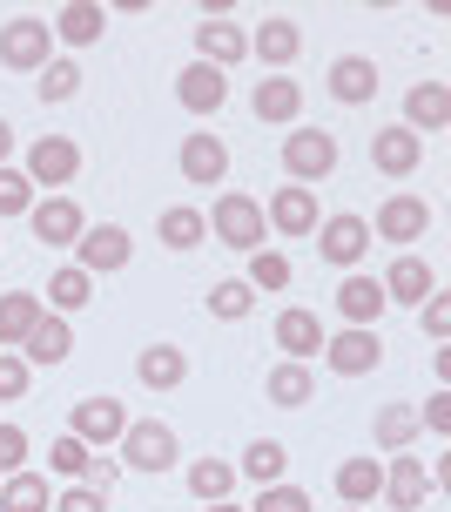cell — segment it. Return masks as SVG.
<instances>
[{
    "mask_svg": "<svg viewBox=\"0 0 451 512\" xmlns=\"http://www.w3.org/2000/svg\"><path fill=\"white\" fill-rule=\"evenodd\" d=\"M283 169L297 182H324L337 169V135L324 128H297V135H283Z\"/></svg>",
    "mask_w": 451,
    "mask_h": 512,
    "instance_id": "cell-1",
    "label": "cell"
},
{
    "mask_svg": "<svg viewBox=\"0 0 451 512\" xmlns=\"http://www.w3.org/2000/svg\"><path fill=\"white\" fill-rule=\"evenodd\" d=\"M209 230L223 236L229 250H263V203L229 189L223 203H216V216H209Z\"/></svg>",
    "mask_w": 451,
    "mask_h": 512,
    "instance_id": "cell-2",
    "label": "cell"
},
{
    "mask_svg": "<svg viewBox=\"0 0 451 512\" xmlns=\"http://www.w3.org/2000/svg\"><path fill=\"white\" fill-rule=\"evenodd\" d=\"M48 48H54V27L34 21V14L0 27V61H7V68H48Z\"/></svg>",
    "mask_w": 451,
    "mask_h": 512,
    "instance_id": "cell-3",
    "label": "cell"
},
{
    "mask_svg": "<svg viewBox=\"0 0 451 512\" xmlns=\"http://www.w3.org/2000/svg\"><path fill=\"white\" fill-rule=\"evenodd\" d=\"M324 358H330V371L337 378H364V371H377L384 364V344H377V331H337V337H324Z\"/></svg>",
    "mask_w": 451,
    "mask_h": 512,
    "instance_id": "cell-4",
    "label": "cell"
},
{
    "mask_svg": "<svg viewBox=\"0 0 451 512\" xmlns=\"http://www.w3.org/2000/svg\"><path fill=\"white\" fill-rule=\"evenodd\" d=\"M122 459L135 465V472H169V465H176V432H169V425H128L122 432Z\"/></svg>",
    "mask_w": 451,
    "mask_h": 512,
    "instance_id": "cell-5",
    "label": "cell"
},
{
    "mask_svg": "<svg viewBox=\"0 0 451 512\" xmlns=\"http://www.w3.org/2000/svg\"><path fill=\"white\" fill-rule=\"evenodd\" d=\"M75 169H81V149L68 142V135H41V142L27 149V182L61 189V182H75Z\"/></svg>",
    "mask_w": 451,
    "mask_h": 512,
    "instance_id": "cell-6",
    "label": "cell"
},
{
    "mask_svg": "<svg viewBox=\"0 0 451 512\" xmlns=\"http://www.w3.org/2000/svg\"><path fill=\"white\" fill-rule=\"evenodd\" d=\"M122 432H128V411L115 405V398H81L75 405V438L95 452V445H122Z\"/></svg>",
    "mask_w": 451,
    "mask_h": 512,
    "instance_id": "cell-7",
    "label": "cell"
},
{
    "mask_svg": "<svg viewBox=\"0 0 451 512\" xmlns=\"http://www.w3.org/2000/svg\"><path fill=\"white\" fill-rule=\"evenodd\" d=\"M243 54H250V34H243L236 21H223V14H216V21L196 27V61H209V68H223V75H229Z\"/></svg>",
    "mask_w": 451,
    "mask_h": 512,
    "instance_id": "cell-8",
    "label": "cell"
},
{
    "mask_svg": "<svg viewBox=\"0 0 451 512\" xmlns=\"http://www.w3.org/2000/svg\"><path fill=\"white\" fill-rule=\"evenodd\" d=\"M27 223H34V236H41L48 250H68V243H81V230H88V223H81V209L68 203V196L34 203V209H27Z\"/></svg>",
    "mask_w": 451,
    "mask_h": 512,
    "instance_id": "cell-9",
    "label": "cell"
},
{
    "mask_svg": "<svg viewBox=\"0 0 451 512\" xmlns=\"http://www.w3.org/2000/svg\"><path fill=\"white\" fill-rule=\"evenodd\" d=\"M317 250L351 270L357 256L371 250V223H364V216H324V223H317Z\"/></svg>",
    "mask_w": 451,
    "mask_h": 512,
    "instance_id": "cell-10",
    "label": "cell"
},
{
    "mask_svg": "<svg viewBox=\"0 0 451 512\" xmlns=\"http://www.w3.org/2000/svg\"><path fill=\"white\" fill-rule=\"evenodd\" d=\"M176 95H182V108H189V115H216V108L229 102V81H223V68L189 61V68L176 75Z\"/></svg>",
    "mask_w": 451,
    "mask_h": 512,
    "instance_id": "cell-11",
    "label": "cell"
},
{
    "mask_svg": "<svg viewBox=\"0 0 451 512\" xmlns=\"http://www.w3.org/2000/svg\"><path fill=\"white\" fill-rule=\"evenodd\" d=\"M324 324H317V310H283V317H276V351H283V358L290 364H303V358H317V351H324Z\"/></svg>",
    "mask_w": 451,
    "mask_h": 512,
    "instance_id": "cell-12",
    "label": "cell"
},
{
    "mask_svg": "<svg viewBox=\"0 0 451 512\" xmlns=\"http://www.w3.org/2000/svg\"><path fill=\"white\" fill-rule=\"evenodd\" d=\"M81 263L75 270H88V277H108V270H122L128 263V230H115V223H101V230H81Z\"/></svg>",
    "mask_w": 451,
    "mask_h": 512,
    "instance_id": "cell-13",
    "label": "cell"
},
{
    "mask_svg": "<svg viewBox=\"0 0 451 512\" xmlns=\"http://www.w3.org/2000/svg\"><path fill=\"white\" fill-rule=\"evenodd\" d=\"M384 492H391V506H398V512H418L431 492H438V472H425V459H391Z\"/></svg>",
    "mask_w": 451,
    "mask_h": 512,
    "instance_id": "cell-14",
    "label": "cell"
},
{
    "mask_svg": "<svg viewBox=\"0 0 451 512\" xmlns=\"http://www.w3.org/2000/svg\"><path fill=\"white\" fill-rule=\"evenodd\" d=\"M425 297H438L431 263H425V256H398L391 277H384V304H425Z\"/></svg>",
    "mask_w": 451,
    "mask_h": 512,
    "instance_id": "cell-15",
    "label": "cell"
},
{
    "mask_svg": "<svg viewBox=\"0 0 451 512\" xmlns=\"http://www.w3.org/2000/svg\"><path fill=\"white\" fill-rule=\"evenodd\" d=\"M425 230H431V209L418 196H391V203L377 209V236L384 243H418Z\"/></svg>",
    "mask_w": 451,
    "mask_h": 512,
    "instance_id": "cell-16",
    "label": "cell"
},
{
    "mask_svg": "<svg viewBox=\"0 0 451 512\" xmlns=\"http://www.w3.org/2000/svg\"><path fill=\"white\" fill-rule=\"evenodd\" d=\"M182 176L196 182V189L223 182V176H229V149H223V135H189V142H182Z\"/></svg>",
    "mask_w": 451,
    "mask_h": 512,
    "instance_id": "cell-17",
    "label": "cell"
},
{
    "mask_svg": "<svg viewBox=\"0 0 451 512\" xmlns=\"http://www.w3.org/2000/svg\"><path fill=\"white\" fill-rule=\"evenodd\" d=\"M371 162L384 176H411L418 162H425V135H411V128H384L371 142Z\"/></svg>",
    "mask_w": 451,
    "mask_h": 512,
    "instance_id": "cell-18",
    "label": "cell"
},
{
    "mask_svg": "<svg viewBox=\"0 0 451 512\" xmlns=\"http://www.w3.org/2000/svg\"><path fill=\"white\" fill-rule=\"evenodd\" d=\"M337 310L351 317L357 331H371L377 317H384V283H377V277H344V283H337Z\"/></svg>",
    "mask_w": 451,
    "mask_h": 512,
    "instance_id": "cell-19",
    "label": "cell"
},
{
    "mask_svg": "<svg viewBox=\"0 0 451 512\" xmlns=\"http://www.w3.org/2000/svg\"><path fill=\"white\" fill-rule=\"evenodd\" d=\"M270 223L283 236H310L317 230V189H276L270 196Z\"/></svg>",
    "mask_w": 451,
    "mask_h": 512,
    "instance_id": "cell-20",
    "label": "cell"
},
{
    "mask_svg": "<svg viewBox=\"0 0 451 512\" xmlns=\"http://www.w3.org/2000/svg\"><path fill=\"white\" fill-rule=\"evenodd\" d=\"M404 115H411V135L425 128V135H438V128L451 122V95H445V81H418L411 95H404Z\"/></svg>",
    "mask_w": 451,
    "mask_h": 512,
    "instance_id": "cell-21",
    "label": "cell"
},
{
    "mask_svg": "<svg viewBox=\"0 0 451 512\" xmlns=\"http://www.w3.org/2000/svg\"><path fill=\"white\" fill-rule=\"evenodd\" d=\"M135 378L149 384V391H176V384L189 378V358H182L176 344H149V351L135 358Z\"/></svg>",
    "mask_w": 451,
    "mask_h": 512,
    "instance_id": "cell-22",
    "label": "cell"
},
{
    "mask_svg": "<svg viewBox=\"0 0 451 512\" xmlns=\"http://www.w3.org/2000/svg\"><path fill=\"white\" fill-rule=\"evenodd\" d=\"M41 317H48V304H41L34 290H14V297H0V344H27Z\"/></svg>",
    "mask_w": 451,
    "mask_h": 512,
    "instance_id": "cell-23",
    "label": "cell"
},
{
    "mask_svg": "<svg viewBox=\"0 0 451 512\" xmlns=\"http://www.w3.org/2000/svg\"><path fill=\"white\" fill-rule=\"evenodd\" d=\"M330 95H337V102H371L377 95V61H364V54H344V61H337V68H330Z\"/></svg>",
    "mask_w": 451,
    "mask_h": 512,
    "instance_id": "cell-24",
    "label": "cell"
},
{
    "mask_svg": "<svg viewBox=\"0 0 451 512\" xmlns=\"http://www.w3.org/2000/svg\"><path fill=\"white\" fill-rule=\"evenodd\" d=\"M101 27H108V14H101L95 0H68V7L54 14V34H61V41H75V48H95Z\"/></svg>",
    "mask_w": 451,
    "mask_h": 512,
    "instance_id": "cell-25",
    "label": "cell"
},
{
    "mask_svg": "<svg viewBox=\"0 0 451 512\" xmlns=\"http://www.w3.org/2000/svg\"><path fill=\"white\" fill-rule=\"evenodd\" d=\"M68 351H75V331H68V317H41V324H34V337L21 344V358H27V364H61Z\"/></svg>",
    "mask_w": 451,
    "mask_h": 512,
    "instance_id": "cell-26",
    "label": "cell"
},
{
    "mask_svg": "<svg viewBox=\"0 0 451 512\" xmlns=\"http://www.w3.org/2000/svg\"><path fill=\"white\" fill-rule=\"evenodd\" d=\"M297 48H303L297 21H263V27L250 34V54H263L270 68H290V61H297Z\"/></svg>",
    "mask_w": 451,
    "mask_h": 512,
    "instance_id": "cell-27",
    "label": "cell"
},
{
    "mask_svg": "<svg viewBox=\"0 0 451 512\" xmlns=\"http://www.w3.org/2000/svg\"><path fill=\"white\" fill-rule=\"evenodd\" d=\"M337 492H344V506H371L377 492H384V465L377 459H344L337 465Z\"/></svg>",
    "mask_w": 451,
    "mask_h": 512,
    "instance_id": "cell-28",
    "label": "cell"
},
{
    "mask_svg": "<svg viewBox=\"0 0 451 512\" xmlns=\"http://www.w3.org/2000/svg\"><path fill=\"white\" fill-rule=\"evenodd\" d=\"M256 115H263V122H297V115H303V88H297V81H283V75L256 81Z\"/></svg>",
    "mask_w": 451,
    "mask_h": 512,
    "instance_id": "cell-29",
    "label": "cell"
},
{
    "mask_svg": "<svg viewBox=\"0 0 451 512\" xmlns=\"http://www.w3.org/2000/svg\"><path fill=\"white\" fill-rule=\"evenodd\" d=\"M0 512H54L48 479H41V472H7V486H0Z\"/></svg>",
    "mask_w": 451,
    "mask_h": 512,
    "instance_id": "cell-30",
    "label": "cell"
},
{
    "mask_svg": "<svg viewBox=\"0 0 451 512\" xmlns=\"http://www.w3.org/2000/svg\"><path fill=\"white\" fill-rule=\"evenodd\" d=\"M310 398H317V384H310V371H303V364H276L270 371V405H283V411H297V405H310Z\"/></svg>",
    "mask_w": 451,
    "mask_h": 512,
    "instance_id": "cell-31",
    "label": "cell"
},
{
    "mask_svg": "<svg viewBox=\"0 0 451 512\" xmlns=\"http://www.w3.org/2000/svg\"><path fill=\"white\" fill-rule=\"evenodd\" d=\"M283 465H290V452L276 438H256L250 452H243V472H250L256 486H283Z\"/></svg>",
    "mask_w": 451,
    "mask_h": 512,
    "instance_id": "cell-32",
    "label": "cell"
},
{
    "mask_svg": "<svg viewBox=\"0 0 451 512\" xmlns=\"http://www.w3.org/2000/svg\"><path fill=\"white\" fill-rule=\"evenodd\" d=\"M88 297H95V277H88V270H75V263L48 277V304H54V310H81Z\"/></svg>",
    "mask_w": 451,
    "mask_h": 512,
    "instance_id": "cell-33",
    "label": "cell"
},
{
    "mask_svg": "<svg viewBox=\"0 0 451 512\" xmlns=\"http://www.w3.org/2000/svg\"><path fill=\"white\" fill-rule=\"evenodd\" d=\"M229 486H236V472H229L223 459H196V465H189V492H196L202 506H216V499H229Z\"/></svg>",
    "mask_w": 451,
    "mask_h": 512,
    "instance_id": "cell-34",
    "label": "cell"
},
{
    "mask_svg": "<svg viewBox=\"0 0 451 512\" xmlns=\"http://www.w3.org/2000/svg\"><path fill=\"white\" fill-rule=\"evenodd\" d=\"M202 236H209L202 209H169V216H162V243H169V250H196Z\"/></svg>",
    "mask_w": 451,
    "mask_h": 512,
    "instance_id": "cell-35",
    "label": "cell"
},
{
    "mask_svg": "<svg viewBox=\"0 0 451 512\" xmlns=\"http://www.w3.org/2000/svg\"><path fill=\"white\" fill-rule=\"evenodd\" d=\"M411 438H418V411H411V405L377 411V445H391V452H398V445H411Z\"/></svg>",
    "mask_w": 451,
    "mask_h": 512,
    "instance_id": "cell-36",
    "label": "cell"
},
{
    "mask_svg": "<svg viewBox=\"0 0 451 512\" xmlns=\"http://www.w3.org/2000/svg\"><path fill=\"white\" fill-rule=\"evenodd\" d=\"M250 304H256V290L243 277H229V283H216V290H209V310H216V317H229V324H236V317H250Z\"/></svg>",
    "mask_w": 451,
    "mask_h": 512,
    "instance_id": "cell-37",
    "label": "cell"
},
{
    "mask_svg": "<svg viewBox=\"0 0 451 512\" xmlns=\"http://www.w3.org/2000/svg\"><path fill=\"white\" fill-rule=\"evenodd\" d=\"M250 290H283L290 283V256H276V250H250Z\"/></svg>",
    "mask_w": 451,
    "mask_h": 512,
    "instance_id": "cell-38",
    "label": "cell"
},
{
    "mask_svg": "<svg viewBox=\"0 0 451 512\" xmlns=\"http://www.w3.org/2000/svg\"><path fill=\"white\" fill-rule=\"evenodd\" d=\"M88 459H95V452H88V445H81L75 432H68V438H54V445H48V465L61 472V479H81V472H88Z\"/></svg>",
    "mask_w": 451,
    "mask_h": 512,
    "instance_id": "cell-39",
    "label": "cell"
},
{
    "mask_svg": "<svg viewBox=\"0 0 451 512\" xmlns=\"http://www.w3.org/2000/svg\"><path fill=\"white\" fill-rule=\"evenodd\" d=\"M75 88H81V68H75V61H48V68H41V102H68Z\"/></svg>",
    "mask_w": 451,
    "mask_h": 512,
    "instance_id": "cell-40",
    "label": "cell"
},
{
    "mask_svg": "<svg viewBox=\"0 0 451 512\" xmlns=\"http://www.w3.org/2000/svg\"><path fill=\"white\" fill-rule=\"evenodd\" d=\"M27 209H34V182L0 169V216H27Z\"/></svg>",
    "mask_w": 451,
    "mask_h": 512,
    "instance_id": "cell-41",
    "label": "cell"
},
{
    "mask_svg": "<svg viewBox=\"0 0 451 512\" xmlns=\"http://www.w3.org/2000/svg\"><path fill=\"white\" fill-rule=\"evenodd\" d=\"M250 512H310V492H297V486H263V499H256Z\"/></svg>",
    "mask_w": 451,
    "mask_h": 512,
    "instance_id": "cell-42",
    "label": "cell"
},
{
    "mask_svg": "<svg viewBox=\"0 0 451 512\" xmlns=\"http://www.w3.org/2000/svg\"><path fill=\"white\" fill-rule=\"evenodd\" d=\"M0 398H7V405L27 398V358H14V351H0Z\"/></svg>",
    "mask_w": 451,
    "mask_h": 512,
    "instance_id": "cell-43",
    "label": "cell"
},
{
    "mask_svg": "<svg viewBox=\"0 0 451 512\" xmlns=\"http://www.w3.org/2000/svg\"><path fill=\"white\" fill-rule=\"evenodd\" d=\"M54 512H108V492H95V486H68L61 499H54Z\"/></svg>",
    "mask_w": 451,
    "mask_h": 512,
    "instance_id": "cell-44",
    "label": "cell"
},
{
    "mask_svg": "<svg viewBox=\"0 0 451 512\" xmlns=\"http://www.w3.org/2000/svg\"><path fill=\"white\" fill-rule=\"evenodd\" d=\"M27 459V432L21 425H0V472H21Z\"/></svg>",
    "mask_w": 451,
    "mask_h": 512,
    "instance_id": "cell-45",
    "label": "cell"
},
{
    "mask_svg": "<svg viewBox=\"0 0 451 512\" xmlns=\"http://www.w3.org/2000/svg\"><path fill=\"white\" fill-rule=\"evenodd\" d=\"M418 425H431V432H451V398H445V391H431V398H425Z\"/></svg>",
    "mask_w": 451,
    "mask_h": 512,
    "instance_id": "cell-46",
    "label": "cell"
},
{
    "mask_svg": "<svg viewBox=\"0 0 451 512\" xmlns=\"http://www.w3.org/2000/svg\"><path fill=\"white\" fill-rule=\"evenodd\" d=\"M418 310H425V331L431 337H451V304H445V297H425Z\"/></svg>",
    "mask_w": 451,
    "mask_h": 512,
    "instance_id": "cell-47",
    "label": "cell"
},
{
    "mask_svg": "<svg viewBox=\"0 0 451 512\" xmlns=\"http://www.w3.org/2000/svg\"><path fill=\"white\" fill-rule=\"evenodd\" d=\"M115 472H122V465H115V459H88V472H81V486L108 492V486H115Z\"/></svg>",
    "mask_w": 451,
    "mask_h": 512,
    "instance_id": "cell-48",
    "label": "cell"
},
{
    "mask_svg": "<svg viewBox=\"0 0 451 512\" xmlns=\"http://www.w3.org/2000/svg\"><path fill=\"white\" fill-rule=\"evenodd\" d=\"M7 149H14V128L0 122V162H7Z\"/></svg>",
    "mask_w": 451,
    "mask_h": 512,
    "instance_id": "cell-49",
    "label": "cell"
},
{
    "mask_svg": "<svg viewBox=\"0 0 451 512\" xmlns=\"http://www.w3.org/2000/svg\"><path fill=\"white\" fill-rule=\"evenodd\" d=\"M209 512H243V506H223V499H216V506H209Z\"/></svg>",
    "mask_w": 451,
    "mask_h": 512,
    "instance_id": "cell-50",
    "label": "cell"
},
{
    "mask_svg": "<svg viewBox=\"0 0 451 512\" xmlns=\"http://www.w3.org/2000/svg\"><path fill=\"white\" fill-rule=\"evenodd\" d=\"M351 512H364V506H351Z\"/></svg>",
    "mask_w": 451,
    "mask_h": 512,
    "instance_id": "cell-51",
    "label": "cell"
}]
</instances>
